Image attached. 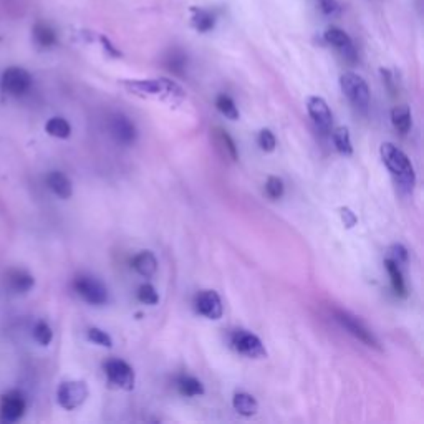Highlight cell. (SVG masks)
Here are the masks:
<instances>
[{
	"instance_id": "cell-1",
	"label": "cell",
	"mask_w": 424,
	"mask_h": 424,
	"mask_svg": "<svg viewBox=\"0 0 424 424\" xmlns=\"http://www.w3.org/2000/svg\"><path fill=\"white\" fill-rule=\"evenodd\" d=\"M380 154L383 163L390 169V173L393 174V178H395L396 184L400 186V189L405 191V193H411L416 184V174L415 169H413L410 158H408L400 148H396V146L391 143L381 144Z\"/></svg>"
},
{
	"instance_id": "cell-2",
	"label": "cell",
	"mask_w": 424,
	"mask_h": 424,
	"mask_svg": "<svg viewBox=\"0 0 424 424\" xmlns=\"http://www.w3.org/2000/svg\"><path fill=\"white\" fill-rule=\"evenodd\" d=\"M126 88L139 97H158L161 100L178 98L179 102L184 97V92L178 85L171 80L156 78V80H133V82H124Z\"/></svg>"
},
{
	"instance_id": "cell-3",
	"label": "cell",
	"mask_w": 424,
	"mask_h": 424,
	"mask_svg": "<svg viewBox=\"0 0 424 424\" xmlns=\"http://www.w3.org/2000/svg\"><path fill=\"white\" fill-rule=\"evenodd\" d=\"M73 289L90 305H105L108 302V289L97 277L82 274L75 277Z\"/></svg>"
},
{
	"instance_id": "cell-4",
	"label": "cell",
	"mask_w": 424,
	"mask_h": 424,
	"mask_svg": "<svg viewBox=\"0 0 424 424\" xmlns=\"http://www.w3.org/2000/svg\"><path fill=\"white\" fill-rule=\"evenodd\" d=\"M340 87L345 97L360 110H366L370 105V88L365 80L356 73H343L340 77Z\"/></svg>"
},
{
	"instance_id": "cell-5",
	"label": "cell",
	"mask_w": 424,
	"mask_h": 424,
	"mask_svg": "<svg viewBox=\"0 0 424 424\" xmlns=\"http://www.w3.org/2000/svg\"><path fill=\"white\" fill-rule=\"evenodd\" d=\"M230 346L237 353H240V355L247 358H252V360H260V358L267 356V350L260 338L247 330L232 332Z\"/></svg>"
},
{
	"instance_id": "cell-6",
	"label": "cell",
	"mask_w": 424,
	"mask_h": 424,
	"mask_svg": "<svg viewBox=\"0 0 424 424\" xmlns=\"http://www.w3.org/2000/svg\"><path fill=\"white\" fill-rule=\"evenodd\" d=\"M88 398V386L85 381H65L57 390V401L63 410L72 411L82 406Z\"/></svg>"
},
{
	"instance_id": "cell-7",
	"label": "cell",
	"mask_w": 424,
	"mask_h": 424,
	"mask_svg": "<svg viewBox=\"0 0 424 424\" xmlns=\"http://www.w3.org/2000/svg\"><path fill=\"white\" fill-rule=\"evenodd\" d=\"M333 315H335V320L340 323V325L345 328V330L350 333L351 336H355L358 341L365 343L366 346H371V348H376V350H380V343H378L376 336L373 335V333L368 330V328L363 325V323L358 320L356 317H353L351 314H348V312L340 310V309L333 310Z\"/></svg>"
},
{
	"instance_id": "cell-8",
	"label": "cell",
	"mask_w": 424,
	"mask_h": 424,
	"mask_svg": "<svg viewBox=\"0 0 424 424\" xmlns=\"http://www.w3.org/2000/svg\"><path fill=\"white\" fill-rule=\"evenodd\" d=\"M103 368L110 385L121 388V390H126V391L133 390L136 383V375H134V370L128 365V363L123 360H118V358H113V360L106 361Z\"/></svg>"
},
{
	"instance_id": "cell-9",
	"label": "cell",
	"mask_w": 424,
	"mask_h": 424,
	"mask_svg": "<svg viewBox=\"0 0 424 424\" xmlns=\"http://www.w3.org/2000/svg\"><path fill=\"white\" fill-rule=\"evenodd\" d=\"M25 411H27V400L22 391L10 390L0 398V420L4 423L20 421Z\"/></svg>"
},
{
	"instance_id": "cell-10",
	"label": "cell",
	"mask_w": 424,
	"mask_h": 424,
	"mask_svg": "<svg viewBox=\"0 0 424 424\" xmlns=\"http://www.w3.org/2000/svg\"><path fill=\"white\" fill-rule=\"evenodd\" d=\"M0 87H2L4 93L12 95V97H22L32 87V77L25 68L10 67L2 73Z\"/></svg>"
},
{
	"instance_id": "cell-11",
	"label": "cell",
	"mask_w": 424,
	"mask_h": 424,
	"mask_svg": "<svg viewBox=\"0 0 424 424\" xmlns=\"http://www.w3.org/2000/svg\"><path fill=\"white\" fill-rule=\"evenodd\" d=\"M110 131L116 143L131 146L138 138V129L133 121L124 115H115L110 121Z\"/></svg>"
},
{
	"instance_id": "cell-12",
	"label": "cell",
	"mask_w": 424,
	"mask_h": 424,
	"mask_svg": "<svg viewBox=\"0 0 424 424\" xmlns=\"http://www.w3.org/2000/svg\"><path fill=\"white\" fill-rule=\"evenodd\" d=\"M196 312L199 315H203L209 320H219L222 317V300L217 292L214 290H203L201 294L196 297Z\"/></svg>"
},
{
	"instance_id": "cell-13",
	"label": "cell",
	"mask_w": 424,
	"mask_h": 424,
	"mask_svg": "<svg viewBox=\"0 0 424 424\" xmlns=\"http://www.w3.org/2000/svg\"><path fill=\"white\" fill-rule=\"evenodd\" d=\"M307 111H309L310 118L314 120L318 129H322L323 133H330L333 126V116L325 100L320 97H310L307 100Z\"/></svg>"
},
{
	"instance_id": "cell-14",
	"label": "cell",
	"mask_w": 424,
	"mask_h": 424,
	"mask_svg": "<svg viewBox=\"0 0 424 424\" xmlns=\"http://www.w3.org/2000/svg\"><path fill=\"white\" fill-rule=\"evenodd\" d=\"M325 40L327 43H330L335 47L338 52H340L343 57H345L348 62H356V50L355 45H353L350 35H348L345 30L332 27L325 32Z\"/></svg>"
},
{
	"instance_id": "cell-15",
	"label": "cell",
	"mask_w": 424,
	"mask_h": 424,
	"mask_svg": "<svg viewBox=\"0 0 424 424\" xmlns=\"http://www.w3.org/2000/svg\"><path fill=\"white\" fill-rule=\"evenodd\" d=\"M211 139L216 151L222 156V158L227 161H232V163H235V161L239 159V151H237L234 139L230 138V134L227 133L226 129L214 128L211 131Z\"/></svg>"
},
{
	"instance_id": "cell-16",
	"label": "cell",
	"mask_w": 424,
	"mask_h": 424,
	"mask_svg": "<svg viewBox=\"0 0 424 424\" xmlns=\"http://www.w3.org/2000/svg\"><path fill=\"white\" fill-rule=\"evenodd\" d=\"M47 186L55 196L60 199H70L73 194V184L67 174L60 173V171H52L47 176Z\"/></svg>"
},
{
	"instance_id": "cell-17",
	"label": "cell",
	"mask_w": 424,
	"mask_h": 424,
	"mask_svg": "<svg viewBox=\"0 0 424 424\" xmlns=\"http://www.w3.org/2000/svg\"><path fill=\"white\" fill-rule=\"evenodd\" d=\"M35 285V279L25 270H10L7 274V287L14 294H27Z\"/></svg>"
},
{
	"instance_id": "cell-18",
	"label": "cell",
	"mask_w": 424,
	"mask_h": 424,
	"mask_svg": "<svg viewBox=\"0 0 424 424\" xmlns=\"http://www.w3.org/2000/svg\"><path fill=\"white\" fill-rule=\"evenodd\" d=\"M133 269L138 272L139 275L149 279V277H153L156 274V270H158V260H156L153 252L143 250V252H139L138 255H134Z\"/></svg>"
},
{
	"instance_id": "cell-19",
	"label": "cell",
	"mask_w": 424,
	"mask_h": 424,
	"mask_svg": "<svg viewBox=\"0 0 424 424\" xmlns=\"http://www.w3.org/2000/svg\"><path fill=\"white\" fill-rule=\"evenodd\" d=\"M232 406H234V410L239 413L240 416H245V418H250L254 416L257 411H259V403L252 395L249 393H235L234 395V400H232Z\"/></svg>"
},
{
	"instance_id": "cell-20",
	"label": "cell",
	"mask_w": 424,
	"mask_h": 424,
	"mask_svg": "<svg viewBox=\"0 0 424 424\" xmlns=\"http://www.w3.org/2000/svg\"><path fill=\"white\" fill-rule=\"evenodd\" d=\"M33 40L38 47L42 48H52L57 43V33L55 30L45 22H37L33 25Z\"/></svg>"
},
{
	"instance_id": "cell-21",
	"label": "cell",
	"mask_w": 424,
	"mask_h": 424,
	"mask_svg": "<svg viewBox=\"0 0 424 424\" xmlns=\"http://www.w3.org/2000/svg\"><path fill=\"white\" fill-rule=\"evenodd\" d=\"M391 123L395 126V129L398 133L401 134H406L408 131L411 129V110L410 106L406 105H400V106H395V108L391 110Z\"/></svg>"
},
{
	"instance_id": "cell-22",
	"label": "cell",
	"mask_w": 424,
	"mask_h": 424,
	"mask_svg": "<svg viewBox=\"0 0 424 424\" xmlns=\"http://www.w3.org/2000/svg\"><path fill=\"white\" fill-rule=\"evenodd\" d=\"M385 267L388 270V275H390L393 290H395L396 295L400 297H406V284H405V277H403L401 267L396 264L395 260H391L390 257L385 260Z\"/></svg>"
},
{
	"instance_id": "cell-23",
	"label": "cell",
	"mask_w": 424,
	"mask_h": 424,
	"mask_svg": "<svg viewBox=\"0 0 424 424\" xmlns=\"http://www.w3.org/2000/svg\"><path fill=\"white\" fill-rule=\"evenodd\" d=\"M45 131H47L50 136H53V138L67 139L70 138V134H72V126H70L68 121L62 118V116H55V118H50L47 121Z\"/></svg>"
},
{
	"instance_id": "cell-24",
	"label": "cell",
	"mask_w": 424,
	"mask_h": 424,
	"mask_svg": "<svg viewBox=\"0 0 424 424\" xmlns=\"http://www.w3.org/2000/svg\"><path fill=\"white\" fill-rule=\"evenodd\" d=\"M178 390L183 396L193 398L204 395V386L198 378L194 376H181L178 380Z\"/></svg>"
},
{
	"instance_id": "cell-25",
	"label": "cell",
	"mask_w": 424,
	"mask_h": 424,
	"mask_svg": "<svg viewBox=\"0 0 424 424\" xmlns=\"http://www.w3.org/2000/svg\"><path fill=\"white\" fill-rule=\"evenodd\" d=\"M191 12H193V27L198 30V32H211L212 28H214V17H212V14L208 12V10L204 9H198V7H193L191 9Z\"/></svg>"
},
{
	"instance_id": "cell-26",
	"label": "cell",
	"mask_w": 424,
	"mask_h": 424,
	"mask_svg": "<svg viewBox=\"0 0 424 424\" xmlns=\"http://www.w3.org/2000/svg\"><path fill=\"white\" fill-rule=\"evenodd\" d=\"M332 138H333V144H335V148H336L338 153H341V154H345V156L353 154V146H351L350 133H348V129L345 128V126H340V128L333 129Z\"/></svg>"
},
{
	"instance_id": "cell-27",
	"label": "cell",
	"mask_w": 424,
	"mask_h": 424,
	"mask_svg": "<svg viewBox=\"0 0 424 424\" xmlns=\"http://www.w3.org/2000/svg\"><path fill=\"white\" fill-rule=\"evenodd\" d=\"M216 106H217V110H219L221 113L226 116V118H229L232 121L239 120V110H237L234 100H232L230 97H227V95H219L216 100Z\"/></svg>"
},
{
	"instance_id": "cell-28",
	"label": "cell",
	"mask_w": 424,
	"mask_h": 424,
	"mask_svg": "<svg viewBox=\"0 0 424 424\" xmlns=\"http://www.w3.org/2000/svg\"><path fill=\"white\" fill-rule=\"evenodd\" d=\"M33 338L35 341L40 343L42 346H47L53 340V332L47 322H38L33 327Z\"/></svg>"
},
{
	"instance_id": "cell-29",
	"label": "cell",
	"mask_w": 424,
	"mask_h": 424,
	"mask_svg": "<svg viewBox=\"0 0 424 424\" xmlns=\"http://www.w3.org/2000/svg\"><path fill=\"white\" fill-rule=\"evenodd\" d=\"M265 193L272 201L280 199L285 193L284 181H282L280 178H277V176H270V178L267 179V183H265Z\"/></svg>"
},
{
	"instance_id": "cell-30",
	"label": "cell",
	"mask_w": 424,
	"mask_h": 424,
	"mask_svg": "<svg viewBox=\"0 0 424 424\" xmlns=\"http://www.w3.org/2000/svg\"><path fill=\"white\" fill-rule=\"evenodd\" d=\"M138 300L144 305H156L159 302V295L153 285L143 284L138 289Z\"/></svg>"
},
{
	"instance_id": "cell-31",
	"label": "cell",
	"mask_w": 424,
	"mask_h": 424,
	"mask_svg": "<svg viewBox=\"0 0 424 424\" xmlns=\"http://www.w3.org/2000/svg\"><path fill=\"white\" fill-rule=\"evenodd\" d=\"M166 65H168L171 72L181 75L186 68V57L183 55V52H171L168 60H166Z\"/></svg>"
},
{
	"instance_id": "cell-32",
	"label": "cell",
	"mask_w": 424,
	"mask_h": 424,
	"mask_svg": "<svg viewBox=\"0 0 424 424\" xmlns=\"http://www.w3.org/2000/svg\"><path fill=\"white\" fill-rule=\"evenodd\" d=\"M88 340L97 343V345H100V346H105V348L113 346V340H111V336L106 332L100 330V328H90Z\"/></svg>"
},
{
	"instance_id": "cell-33",
	"label": "cell",
	"mask_w": 424,
	"mask_h": 424,
	"mask_svg": "<svg viewBox=\"0 0 424 424\" xmlns=\"http://www.w3.org/2000/svg\"><path fill=\"white\" fill-rule=\"evenodd\" d=\"M257 141H259L260 149L265 151V153H272V151H274L275 146H277L275 136L270 129H262L259 133V138H257Z\"/></svg>"
},
{
	"instance_id": "cell-34",
	"label": "cell",
	"mask_w": 424,
	"mask_h": 424,
	"mask_svg": "<svg viewBox=\"0 0 424 424\" xmlns=\"http://www.w3.org/2000/svg\"><path fill=\"white\" fill-rule=\"evenodd\" d=\"M390 259L395 260L398 265H406L408 264V250L401 244H395L390 249Z\"/></svg>"
},
{
	"instance_id": "cell-35",
	"label": "cell",
	"mask_w": 424,
	"mask_h": 424,
	"mask_svg": "<svg viewBox=\"0 0 424 424\" xmlns=\"http://www.w3.org/2000/svg\"><path fill=\"white\" fill-rule=\"evenodd\" d=\"M340 216H341V221L343 224H345V227H348V229H351L353 226H356V216L355 212H353L350 208H341L340 209Z\"/></svg>"
},
{
	"instance_id": "cell-36",
	"label": "cell",
	"mask_w": 424,
	"mask_h": 424,
	"mask_svg": "<svg viewBox=\"0 0 424 424\" xmlns=\"http://www.w3.org/2000/svg\"><path fill=\"white\" fill-rule=\"evenodd\" d=\"M320 2V7L323 10V14L327 15H333L338 12V2L336 0H318Z\"/></svg>"
},
{
	"instance_id": "cell-37",
	"label": "cell",
	"mask_w": 424,
	"mask_h": 424,
	"mask_svg": "<svg viewBox=\"0 0 424 424\" xmlns=\"http://www.w3.org/2000/svg\"><path fill=\"white\" fill-rule=\"evenodd\" d=\"M102 43H103L105 50H108L110 55H113V57H121V52H120V50H116V48H115V45L111 43L108 38H106V37H102Z\"/></svg>"
}]
</instances>
